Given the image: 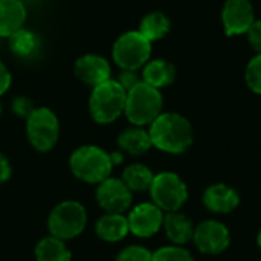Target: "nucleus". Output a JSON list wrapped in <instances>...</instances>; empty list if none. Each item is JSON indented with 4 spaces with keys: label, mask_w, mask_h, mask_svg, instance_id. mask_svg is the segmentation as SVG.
<instances>
[{
    "label": "nucleus",
    "mask_w": 261,
    "mask_h": 261,
    "mask_svg": "<svg viewBox=\"0 0 261 261\" xmlns=\"http://www.w3.org/2000/svg\"><path fill=\"white\" fill-rule=\"evenodd\" d=\"M153 147L170 154L185 153L194 141L190 121L179 113H161L148 128Z\"/></svg>",
    "instance_id": "1"
},
{
    "label": "nucleus",
    "mask_w": 261,
    "mask_h": 261,
    "mask_svg": "<svg viewBox=\"0 0 261 261\" xmlns=\"http://www.w3.org/2000/svg\"><path fill=\"white\" fill-rule=\"evenodd\" d=\"M69 168L72 174L86 184H101L110 177L113 164L110 153L96 145H83L76 148L69 158Z\"/></svg>",
    "instance_id": "2"
},
{
    "label": "nucleus",
    "mask_w": 261,
    "mask_h": 261,
    "mask_svg": "<svg viewBox=\"0 0 261 261\" xmlns=\"http://www.w3.org/2000/svg\"><path fill=\"white\" fill-rule=\"evenodd\" d=\"M127 92L116 80H107L93 87L89 99V112L95 122L112 124L125 109Z\"/></svg>",
    "instance_id": "3"
},
{
    "label": "nucleus",
    "mask_w": 261,
    "mask_h": 261,
    "mask_svg": "<svg viewBox=\"0 0 261 261\" xmlns=\"http://www.w3.org/2000/svg\"><path fill=\"white\" fill-rule=\"evenodd\" d=\"M162 106L161 90L141 81L127 92L124 115L133 125L144 127L150 125L162 113Z\"/></svg>",
    "instance_id": "4"
},
{
    "label": "nucleus",
    "mask_w": 261,
    "mask_h": 261,
    "mask_svg": "<svg viewBox=\"0 0 261 261\" xmlns=\"http://www.w3.org/2000/svg\"><path fill=\"white\" fill-rule=\"evenodd\" d=\"M87 225L86 208L75 200H64L58 203L49 214V234L63 242L78 237Z\"/></svg>",
    "instance_id": "5"
},
{
    "label": "nucleus",
    "mask_w": 261,
    "mask_h": 261,
    "mask_svg": "<svg viewBox=\"0 0 261 261\" xmlns=\"http://www.w3.org/2000/svg\"><path fill=\"white\" fill-rule=\"evenodd\" d=\"M151 43L139 32L128 31L118 37L113 44V61L122 70H138L150 61Z\"/></svg>",
    "instance_id": "6"
},
{
    "label": "nucleus",
    "mask_w": 261,
    "mask_h": 261,
    "mask_svg": "<svg viewBox=\"0 0 261 261\" xmlns=\"http://www.w3.org/2000/svg\"><path fill=\"white\" fill-rule=\"evenodd\" d=\"M26 135L34 150L50 151L58 142L60 122L57 115L47 107H35L26 118Z\"/></svg>",
    "instance_id": "7"
},
{
    "label": "nucleus",
    "mask_w": 261,
    "mask_h": 261,
    "mask_svg": "<svg viewBox=\"0 0 261 261\" xmlns=\"http://www.w3.org/2000/svg\"><path fill=\"white\" fill-rule=\"evenodd\" d=\"M148 191L153 203L165 213L179 211L188 199L185 182L171 171L154 174L153 184Z\"/></svg>",
    "instance_id": "8"
},
{
    "label": "nucleus",
    "mask_w": 261,
    "mask_h": 261,
    "mask_svg": "<svg viewBox=\"0 0 261 261\" xmlns=\"http://www.w3.org/2000/svg\"><path fill=\"white\" fill-rule=\"evenodd\" d=\"M96 202L109 214L125 213L133 200V193L118 177H107L96 188Z\"/></svg>",
    "instance_id": "9"
},
{
    "label": "nucleus",
    "mask_w": 261,
    "mask_h": 261,
    "mask_svg": "<svg viewBox=\"0 0 261 261\" xmlns=\"http://www.w3.org/2000/svg\"><path fill=\"white\" fill-rule=\"evenodd\" d=\"M193 242L200 252L217 255L228 249L231 234L223 223L217 220H205L194 228Z\"/></svg>",
    "instance_id": "10"
},
{
    "label": "nucleus",
    "mask_w": 261,
    "mask_h": 261,
    "mask_svg": "<svg viewBox=\"0 0 261 261\" xmlns=\"http://www.w3.org/2000/svg\"><path fill=\"white\" fill-rule=\"evenodd\" d=\"M128 229L139 239H148L154 236L164 225V211L151 203L136 205L127 216Z\"/></svg>",
    "instance_id": "11"
},
{
    "label": "nucleus",
    "mask_w": 261,
    "mask_h": 261,
    "mask_svg": "<svg viewBox=\"0 0 261 261\" xmlns=\"http://www.w3.org/2000/svg\"><path fill=\"white\" fill-rule=\"evenodd\" d=\"M255 21L249 0H226L222 11V23L228 37L246 34Z\"/></svg>",
    "instance_id": "12"
},
{
    "label": "nucleus",
    "mask_w": 261,
    "mask_h": 261,
    "mask_svg": "<svg viewBox=\"0 0 261 261\" xmlns=\"http://www.w3.org/2000/svg\"><path fill=\"white\" fill-rule=\"evenodd\" d=\"M73 70L80 81L92 87L110 80V73H112V67L109 61L96 54H86L80 57L75 61Z\"/></svg>",
    "instance_id": "13"
},
{
    "label": "nucleus",
    "mask_w": 261,
    "mask_h": 261,
    "mask_svg": "<svg viewBox=\"0 0 261 261\" xmlns=\"http://www.w3.org/2000/svg\"><path fill=\"white\" fill-rule=\"evenodd\" d=\"M203 203L213 213L228 214L239 206L240 196L234 188L225 184H216L206 188L203 194Z\"/></svg>",
    "instance_id": "14"
},
{
    "label": "nucleus",
    "mask_w": 261,
    "mask_h": 261,
    "mask_svg": "<svg viewBox=\"0 0 261 261\" xmlns=\"http://www.w3.org/2000/svg\"><path fill=\"white\" fill-rule=\"evenodd\" d=\"M28 12L21 0H0V37L9 38L24 26Z\"/></svg>",
    "instance_id": "15"
},
{
    "label": "nucleus",
    "mask_w": 261,
    "mask_h": 261,
    "mask_svg": "<svg viewBox=\"0 0 261 261\" xmlns=\"http://www.w3.org/2000/svg\"><path fill=\"white\" fill-rule=\"evenodd\" d=\"M95 232L102 242H107V243L121 242L130 232L128 220H127V217L124 214H109V213H106L95 223Z\"/></svg>",
    "instance_id": "16"
},
{
    "label": "nucleus",
    "mask_w": 261,
    "mask_h": 261,
    "mask_svg": "<svg viewBox=\"0 0 261 261\" xmlns=\"http://www.w3.org/2000/svg\"><path fill=\"white\" fill-rule=\"evenodd\" d=\"M164 229L170 242H173L176 246L185 245L193 240L194 236V226L193 222L182 213H167L164 216Z\"/></svg>",
    "instance_id": "17"
},
{
    "label": "nucleus",
    "mask_w": 261,
    "mask_h": 261,
    "mask_svg": "<svg viewBox=\"0 0 261 261\" xmlns=\"http://www.w3.org/2000/svg\"><path fill=\"white\" fill-rule=\"evenodd\" d=\"M142 81L161 90L176 80V69L165 60H151L142 67Z\"/></svg>",
    "instance_id": "18"
},
{
    "label": "nucleus",
    "mask_w": 261,
    "mask_h": 261,
    "mask_svg": "<svg viewBox=\"0 0 261 261\" xmlns=\"http://www.w3.org/2000/svg\"><path fill=\"white\" fill-rule=\"evenodd\" d=\"M118 147L122 153L139 156V154L147 153L153 147V144H151L148 130L133 125V127L125 128L118 136Z\"/></svg>",
    "instance_id": "19"
},
{
    "label": "nucleus",
    "mask_w": 261,
    "mask_h": 261,
    "mask_svg": "<svg viewBox=\"0 0 261 261\" xmlns=\"http://www.w3.org/2000/svg\"><path fill=\"white\" fill-rule=\"evenodd\" d=\"M34 254L37 261H72V254L66 246V242L52 236L41 239L37 243Z\"/></svg>",
    "instance_id": "20"
},
{
    "label": "nucleus",
    "mask_w": 261,
    "mask_h": 261,
    "mask_svg": "<svg viewBox=\"0 0 261 261\" xmlns=\"http://www.w3.org/2000/svg\"><path fill=\"white\" fill-rule=\"evenodd\" d=\"M121 179L132 193H142L150 190L154 174L144 164H132L124 170Z\"/></svg>",
    "instance_id": "21"
},
{
    "label": "nucleus",
    "mask_w": 261,
    "mask_h": 261,
    "mask_svg": "<svg viewBox=\"0 0 261 261\" xmlns=\"http://www.w3.org/2000/svg\"><path fill=\"white\" fill-rule=\"evenodd\" d=\"M170 28H171V23H170V18L159 12V11H154V12H150L147 14L142 20H141V24H139V32L150 41H156V40H161L164 38L168 32H170Z\"/></svg>",
    "instance_id": "22"
},
{
    "label": "nucleus",
    "mask_w": 261,
    "mask_h": 261,
    "mask_svg": "<svg viewBox=\"0 0 261 261\" xmlns=\"http://www.w3.org/2000/svg\"><path fill=\"white\" fill-rule=\"evenodd\" d=\"M8 40H9L11 50L18 57H29L38 46L37 35L24 28H21L20 31L12 34Z\"/></svg>",
    "instance_id": "23"
},
{
    "label": "nucleus",
    "mask_w": 261,
    "mask_h": 261,
    "mask_svg": "<svg viewBox=\"0 0 261 261\" xmlns=\"http://www.w3.org/2000/svg\"><path fill=\"white\" fill-rule=\"evenodd\" d=\"M151 261H194V258L180 246H165L153 252Z\"/></svg>",
    "instance_id": "24"
},
{
    "label": "nucleus",
    "mask_w": 261,
    "mask_h": 261,
    "mask_svg": "<svg viewBox=\"0 0 261 261\" xmlns=\"http://www.w3.org/2000/svg\"><path fill=\"white\" fill-rule=\"evenodd\" d=\"M245 78H246V84L249 86V89L261 95V54H257L249 61V64L246 66Z\"/></svg>",
    "instance_id": "25"
},
{
    "label": "nucleus",
    "mask_w": 261,
    "mask_h": 261,
    "mask_svg": "<svg viewBox=\"0 0 261 261\" xmlns=\"http://www.w3.org/2000/svg\"><path fill=\"white\" fill-rule=\"evenodd\" d=\"M151 255L153 254L147 248L133 245L122 249L115 261H151Z\"/></svg>",
    "instance_id": "26"
},
{
    "label": "nucleus",
    "mask_w": 261,
    "mask_h": 261,
    "mask_svg": "<svg viewBox=\"0 0 261 261\" xmlns=\"http://www.w3.org/2000/svg\"><path fill=\"white\" fill-rule=\"evenodd\" d=\"M11 109L12 112L20 116V118H28L32 112H34V104L29 98L26 96H17L12 99V104H11Z\"/></svg>",
    "instance_id": "27"
},
{
    "label": "nucleus",
    "mask_w": 261,
    "mask_h": 261,
    "mask_svg": "<svg viewBox=\"0 0 261 261\" xmlns=\"http://www.w3.org/2000/svg\"><path fill=\"white\" fill-rule=\"evenodd\" d=\"M116 81L124 87L125 92H128L130 89H133L136 84H139L142 81V76H139L136 73V70H122Z\"/></svg>",
    "instance_id": "28"
},
{
    "label": "nucleus",
    "mask_w": 261,
    "mask_h": 261,
    "mask_svg": "<svg viewBox=\"0 0 261 261\" xmlns=\"http://www.w3.org/2000/svg\"><path fill=\"white\" fill-rule=\"evenodd\" d=\"M246 34H248L249 43L254 47V50L257 54H261V20H255Z\"/></svg>",
    "instance_id": "29"
},
{
    "label": "nucleus",
    "mask_w": 261,
    "mask_h": 261,
    "mask_svg": "<svg viewBox=\"0 0 261 261\" xmlns=\"http://www.w3.org/2000/svg\"><path fill=\"white\" fill-rule=\"evenodd\" d=\"M11 81H12V78H11V73H9L8 67L0 61V96L8 92V89L11 86Z\"/></svg>",
    "instance_id": "30"
},
{
    "label": "nucleus",
    "mask_w": 261,
    "mask_h": 261,
    "mask_svg": "<svg viewBox=\"0 0 261 261\" xmlns=\"http://www.w3.org/2000/svg\"><path fill=\"white\" fill-rule=\"evenodd\" d=\"M11 173H12V170H11L9 161L6 159V156L3 153H0V185L5 184L6 180H9Z\"/></svg>",
    "instance_id": "31"
},
{
    "label": "nucleus",
    "mask_w": 261,
    "mask_h": 261,
    "mask_svg": "<svg viewBox=\"0 0 261 261\" xmlns=\"http://www.w3.org/2000/svg\"><path fill=\"white\" fill-rule=\"evenodd\" d=\"M110 159H112V164L115 167L124 161V154H122V151H113V153H110Z\"/></svg>",
    "instance_id": "32"
},
{
    "label": "nucleus",
    "mask_w": 261,
    "mask_h": 261,
    "mask_svg": "<svg viewBox=\"0 0 261 261\" xmlns=\"http://www.w3.org/2000/svg\"><path fill=\"white\" fill-rule=\"evenodd\" d=\"M257 243H258V248L261 249V229L260 232H258V237H257Z\"/></svg>",
    "instance_id": "33"
},
{
    "label": "nucleus",
    "mask_w": 261,
    "mask_h": 261,
    "mask_svg": "<svg viewBox=\"0 0 261 261\" xmlns=\"http://www.w3.org/2000/svg\"><path fill=\"white\" fill-rule=\"evenodd\" d=\"M0 113H2V102H0Z\"/></svg>",
    "instance_id": "34"
}]
</instances>
